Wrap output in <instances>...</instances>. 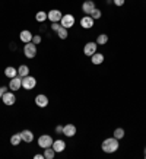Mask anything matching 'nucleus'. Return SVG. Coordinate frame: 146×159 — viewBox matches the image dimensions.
<instances>
[{"label": "nucleus", "mask_w": 146, "mask_h": 159, "mask_svg": "<svg viewBox=\"0 0 146 159\" xmlns=\"http://www.w3.org/2000/svg\"><path fill=\"white\" fill-rule=\"evenodd\" d=\"M118 148H120V142H118V139H116L114 136L105 139L101 145L102 152H105V153H114V152L118 150Z\"/></svg>", "instance_id": "obj_1"}, {"label": "nucleus", "mask_w": 146, "mask_h": 159, "mask_svg": "<svg viewBox=\"0 0 146 159\" xmlns=\"http://www.w3.org/2000/svg\"><path fill=\"white\" fill-rule=\"evenodd\" d=\"M37 53H38V50H37V45H35L32 41L31 43H26L24 47V54L26 58H34L35 56H37Z\"/></svg>", "instance_id": "obj_2"}, {"label": "nucleus", "mask_w": 146, "mask_h": 159, "mask_svg": "<svg viewBox=\"0 0 146 159\" xmlns=\"http://www.w3.org/2000/svg\"><path fill=\"white\" fill-rule=\"evenodd\" d=\"M37 86V79L34 76H25L22 77V88H24L25 91H32L34 88Z\"/></svg>", "instance_id": "obj_3"}, {"label": "nucleus", "mask_w": 146, "mask_h": 159, "mask_svg": "<svg viewBox=\"0 0 146 159\" xmlns=\"http://www.w3.org/2000/svg\"><path fill=\"white\" fill-rule=\"evenodd\" d=\"M53 137L50 134H41L38 137V146L41 149H47V148H51L53 146Z\"/></svg>", "instance_id": "obj_4"}, {"label": "nucleus", "mask_w": 146, "mask_h": 159, "mask_svg": "<svg viewBox=\"0 0 146 159\" xmlns=\"http://www.w3.org/2000/svg\"><path fill=\"white\" fill-rule=\"evenodd\" d=\"M60 22H62V26H63V28H66V29H69V28H72L73 25H75V16H73V15H70V13H66V15H63V16H62V20H60Z\"/></svg>", "instance_id": "obj_5"}, {"label": "nucleus", "mask_w": 146, "mask_h": 159, "mask_svg": "<svg viewBox=\"0 0 146 159\" xmlns=\"http://www.w3.org/2000/svg\"><path fill=\"white\" fill-rule=\"evenodd\" d=\"M34 102H35V105L38 107V108H45V107L48 105L50 99H48L47 95H44V93H38V95L35 97Z\"/></svg>", "instance_id": "obj_6"}, {"label": "nucleus", "mask_w": 146, "mask_h": 159, "mask_svg": "<svg viewBox=\"0 0 146 159\" xmlns=\"http://www.w3.org/2000/svg\"><path fill=\"white\" fill-rule=\"evenodd\" d=\"M2 99H3V104H5V105H7V107L15 105V102H16V95L13 93V91H10V92L6 91L5 93H3Z\"/></svg>", "instance_id": "obj_7"}, {"label": "nucleus", "mask_w": 146, "mask_h": 159, "mask_svg": "<svg viewBox=\"0 0 146 159\" xmlns=\"http://www.w3.org/2000/svg\"><path fill=\"white\" fill-rule=\"evenodd\" d=\"M97 43H94V41H89V43L85 44V47H83V54L88 56V57H91L94 54L97 53Z\"/></svg>", "instance_id": "obj_8"}, {"label": "nucleus", "mask_w": 146, "mask_h": 159, "mask_svg": "<svg viewBox=\"0 0 146 159\" xmlns=\"http://www.w3.org/2000/svg\"><path fill=\"white\" fill-rule=\"evenodd\" d=\"M9 88H10V91H19L21 88H22V77L21 76H15L10 79V82H9Z\"/></svg>", "instance_id": "obj_9"}, {"label": "nucleus", "mask_w": 146, "mask_h": 159, "mask_svg": "<svg viewBox=\"0 0 146 159\" xmlns=\"http://www.w3.org/2000/svg\"><path fill=\"white\" fill-rule=\"evenodd\" d=\"M47 16H48V20L50 22H60L62 20V16H63V13H62V10H58V9H53V10H50L48 13H47Z\"/></svg>", "instance_id": "obj_10"}, {"label": "nucleus", "mask_w": 146, "mask_h": 159, "mask_svg": "<svg viewBox=\"0 0 146 159\" xmlns=\"http://www.w3.org/2000/svg\"><path fill=\"white\" fill-rule=\"evenodd\" d=\"M51 148L54 149V152H56V153H62V152H64V150H66V142H64V140H62V139L54 140Z\"/></svg>", "instance_id": "obj_11"}, {"label": "nucleus", "mask_w": 146, "mask_h": 159, "mask_svg": "<svg viewBox=\"0 0 146 159\" xmlns=\"http://www.w3.org/2000/svg\"><path fill=\"white\" fill-rule=\"evenodd\" d=\"M94 22H95V20L92 19L91 15H85L82 19H80V26H82L83 29H91L94 26Z\"/></svg>", "instance_id": "obj_12"}, {"label": "nucleus", "mask_w": 146, "mask_h": 159, "mask_svg": "<svg viewBox=\"0 0 146 159\" xmlns=\"http://www.w3.org/2000/svg\"><path fill=\"white\" fill-rule=\"evenodd\" d=\"M21 137H22V142H25V143H32L34 142V133L28 130V129L21 131Z\"/></svg>", "instance_id": "obj_13"}, {"label": "nucleus", "mask_w": 146, "mask_h": 159, "mask_svg": "<svg viewBox=\"0 0 146 159\" xmlns=\"http://www.w3.org/2000/svg\"><path fill=\"white\" fill-rule=\"evenodd\" d=\"M95 9V3H94L92 0H85L82 5V12L85 15H91L92 13V10Z\"/></svg>", "instance_id": "obj_14"}, {"label": "nucleus", "mask_w": 146, "mask_h": 159, "mask_svg": "<svg viewBox=\"0 0 146 159\" xmlns=\"http://www.w3.org/2000/svg\"><path fill=\"white\" fill-rule=\"evenodd\" d=\"M63 134L66 137H73L76 134V125L75 124H66L63 125Z\"/></svg>", "instance_id": "obj_15"}, {"label": "nucleus", "mask_w": 146, "mask_h": 159, "mask_svg": "<svg viewBox=\"0 0 146 159\" xmlns=\"http://www.w3.org/2000/svg\"><path fill=\"white\" fill-rule=\"evenodd\" d=\"M32 32L31 31H28V29H24V31H21V34H19V38H21V41L24 44H26V43H31L32 41Z\"/></svg>", "instance_id": "obj_16"}, {"label": "nucleus", "mask_w": 146, "mask_h": 159, "mask_svg": "<svg viewBox=\"0 0 146 159\" xmlns=\"http://www.w3.org/2000/svg\"><path fill=\"white\" fill-rule=\"evenodd\" d=\"M91 61H92V64H95V66L102 64V63H104V54L98 53V51H97L94 56H91Z\"/></svg>", "instance_id": "obj_17"}, {"label": "nucleus", "mask_w": 146, "mask_h": 159, "mask_svg": "<svg viewBox=\"0 0 146 159\" xmlns=\"http://www.w3.org/2000/svg\"><path fill=\"white\" fill-rule=\"evenodd\" d=\"M5 76L9 77V79H12V77L18 76V69H15L13 66H7V67L5 69Z\"/></svg>", "instance_id": "obj_18"}, {"label": "nucleus", "mask_w": 146, "mask_h": 159, "mask_svg": "<svg viewBox=\"0 0 146 159\" xmlns=\"http://www.w3.org/2000/svg\"><path fill=\"white\" fill-rule=\"evenodd\" d=\"M35 19H37V22H39V24L45 22V20L48 19L47 12H44V10H39V12H37V15H35Z\"/></svg>", "instance_id": "obj_19"}, {"label": "nucleus", "mask_w": 146, "mask_h": 159, "mask_svg": "<svg viewBox=\"0 0 146 159\" xmlns=\"http://www.w3.org/2000/svg\"><path fill=\"white\" fill-rule=\"evenodd\" d=\"M29 75V67L26 66V64H21L19 67H18V76L21 77H25Z\"/></svg>", "instance_id": "obj_20"}, {"label": "nucleus", "mask_w": 146, "mask_h": 159, "mask_svg": "<svg viewBox=\"0 0 146 159\" xmlns=\"http://www.w3.org/2000/svg\"><path fill=\"white\" fill-rule=\"evenodd\" d=\"M21 142H22L21 133H15V134L10 136V145H12V146H18Z\"/></svg>", "instance_id": "obj_21"}, {"label": "nucleus", "mask_w": 146, "mask_h": 159, "mask_svg": "<svg viewBox=\"0 0 146 159\" xmlns=\"http://www.w3.org/2000/svg\"><path fill=\"white\" fill-rule=\"evenodd\" d=\"M57 37L60 39H66L69 37V32H67V29L63 28V26H60V28L57 29Z\"/></svg>", "instance_id": "obj_22"}, {"label": "nucleus", "mask_w": 146, "mask_h": 159, "mask_svg": "<svg viewBox=\"0 0 146 159\" xmlns=\"http://www.w3.org/2000/svg\"><path fill=\"white\" fill-rule=\"evenodd\" d=\"M108 43V35L107 34H99L97 38V44L98 45H105Z\"/></svg>", "instance_id": "obj_23"}, {"label": "nucleus", "mask_w": 146, "mask_h": 159, "mask_svg": "<svg viewBox=\"0 0 146 159\" xmlns=\"http://www.w3.org/2000/svg\"><path fill=\"white\" fill-rule=\"evenodd\" d=\"M56 156V152H54L53 148H47V149H44V158L45 159H53Z\"/></svg>", "instance_id": "obj_24"}, {"label": "nucleus", "mask_w": 146, "mask_h": 159, "mask_svg": "<svg viewBox=\"0 0 146 159\" xmlns=\"http://www.w3.org/2000/svg\"><path fill=\"white\" fill-rule=\"evenodd\" d=\"M124 134H126V131H124V129H121V127H117L116 130H114V137L118 140H121L123 137H124Z\"/></svg>", "instance_id": "obj_25"}, {"label": "nucleus", "mask_w": 146, "mask_h": 159, "mask_svg": "<svg viewBox=\"0 0 146 159\" xmlns=\"http://www.w3.org/2000/svg\"><path fill=\"white\" fill-rule=\"evenodd\" d=\"M91 16H92V19L95 20V19H101V16H102V12L99 9H97V7H95V9L92 10V13H91Z\"/></svg>", "instance_id": "obj_26"}, {"label": "nucleus", "mask_w": 146, "mask_h": 159, "mask_svg": "<svg viewBox=\"0 0 146 159\" xmlns=\"http://www.w3.org/2000/svg\"><path fill=\"white\" fill-rule=\"evenodd\" d=\"M41 41H43V38H41V35H34V37H32V43H34L35 45H38V44H41Z\"/></svg>", "instance_id": "obj_27"}, {"label": "nucleus", "mask_w": 146, "mask_h": 159, "mask_svg": "<svg viewBox=\"0 0 146 159\" xmlns=\"http://www.w3.org/2000/svg\"><path fill=\"white\" fill-rule=\"evenodd\" d=\"M112 3H114L116 6H118V7H120V6H123L124 3H126V0H112Z\"/></svg>", "instance_id": "obj_28"}, {"label": "nucleus", "mask_w": 146, "mask_h": 159, "mask_svg": "<svg viewBox=\"0 0 146 159\" xmlns=\"http://www.w3.org/2000/svg\"><path fill=\"white\" fill-rule=\"evenodd\" d=\"M60 26H62V25L58 24V22H54V24H51V29H53L54 32H57V29L60 28Z\"/></svg>", "instance_id": "obj_29"}, {"label": "nucleus", "mask_w": 146, "mask_h": 159, "mask_svg": "<svg viewBox=\"0 0 146 159\" xmlns=\"http://www.w3.org/2000/svg\"><path fill=\"white\" fill-rule=\"evenodd\" d=\"M56 133H57V134L63 133V125H57V127H56Z\"/></svg>", "instance_id": "obj_30"}, {"label": "nucleus", "mask_w": 146, "mask_h": 159, "mask_svg": "<svg viewBox=\"0 0 146 159\" xmlns=\"http://www.w3.org/2000/svg\"><path fill=\"white\" fill-rule=\"evenodd\" d=\"M6 91H7V89H6V86H0V98L3 97V93H5Z\"/></svg>", "instance_id": "obj_31"}, {"label": "nucleus", "mask_w": 146, "mask_h": 159, "mask_svg": "<svg viewBox=\"0 0 146 159\" xmlns=\"http://www.w3.org/2000/svg\"><path fill=\"white\" fill-rule=\"evenodd\" d=\"M34 158H35V159H45V158H44V153H38V155H35Z\"/></svg>", "instance_id": "obj_32"}, {"label": "nucleus", "mask_w": 146, "mask_h": 159, "mask_svg": "<svg viewBox=\"0 0 146 159\" xmlns=\"http://www.w3.org/2000/svg\"><path fill=\"white\" fill-rule=\"evenodd\" d=\"M107 2H108V3H111V2H112V0H107Z\"/></svg>", "instance_id": "obj_33"}, {"label": "nucleus", "mask_w": 146, "mask_h": 159, "mask_svg": "<svg viewBox=\"0 0 146 159\" xmlns=\"http://www.w3.org/2000/svg\"><path fill=\"white\" fill-rule=\"evenodd\" d=\"M145 153H146V148H145Z\"/></svg>", "instance_id": "obj_34"}, {"label": "nucleus", "mask_w": 146, "mask_h": 159, "mask_svg": "<svg viewBox=\"0 0 146 159\" xmlns=\"http://www.w3.org/2000/svg\"><path fill=\"white\" fill-rule=\"evenodd\" d=\"M145 159H146V153H145Z\"/></svg>", "instance_id": "obj_35"}]
</instances>
